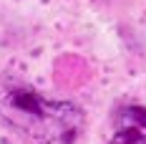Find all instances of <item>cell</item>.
Masks as SVG:
<instances>
[{
    "label": "cell",
    "mask_w": 146,
    "mask_h": 144,
    "mask_svg": "<svg viewBox=\"0 0 146 144\" xmlns=\"http://www.w3.org/2000/svg\"><path fill=\"white\" fill-rule=\"evenodd\" d=\"M108 144H146V106H121L111 121Z\"/></svg>",
    "instance_id": "obj_2"
},
{
    "label": "cell",
    "mask_w": 146,
    "mask_h": 144,
    "mask_svg": "<svg viewBox=\"0 0 146 144\" xmlns=\"http://www.w3.org/2000/svg\"><path fill=\"white\" fill-rule=\"evenodd\" d=\"M0 121L38 144H73L83 129V111L71 101H53L8 73H0Z\"/></svg>",
    "instance_id": "obj_1"
}]
</instances>
